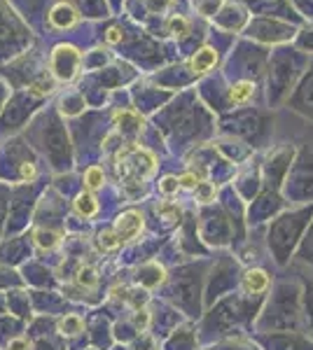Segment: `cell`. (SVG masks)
Returning <instances> with one entry per match:
<instances>
[{
    "instance_id": "obj_9",
    "label": "cell",
    "mask_w": 313,
    "mask_h": 350,
    "mask_svg": "<svg viewBox=\"0 0 313 350\" xmlns=\"http://www.w3.org/2000/svg\"><path fill=\"white\" fill-rule=\"evenodd\" d=\"M171 28H173L175 36H183L187 31V21L185 19H171Z\"/></svg>"
},
{
    "instance_id": "obj_1",
    "label": "cell",
    "mask_w": 313,
    "mask_h": 350,
    "mask_svg": "<svg viewBox=\"0 0 313 350\" xmlns=\"http://www.w3.org/2000/svg\"><path fill=\"white\" fill-rule=\"evenodd\" d=\"M77 59H79L77 52L73 47H68V44L56 47L54 61H52L54 75L59 77V80H71V77L75 75V70H77Z\"/></svg>"
},
{
    "instance_id": "obj_6",
    "label": "cell",
    "mask_w": 313,
    "mask_h": 350,
    "mask_svg": "<svg viewBox=\"0 0 313 350\" xmlns=\"http://www.w3.org/2000/svg\"><path fill=\"white\" fill-rule=\"evenodd\" d=\"M77 211L82 213V215H94L96 211H99V203L94 201V196H89V194H82L77 199Z\"/></svg>"
},
{
    "instance_id": "obj_4",
    "label": "cell",
    "mask_w": 313,
    "mask_h": 350,
    "mask_svg": "<svg viewBox=\"0 0 313 350\" xmlns=\"http://www.w3.org/2000/svg\"><path fill=\"white\" fill-rule=\"evenodd\" d=\"M266 285H269V278H266L264 271H250L246 275V290L258 295V292H264Z\"/></svg>"
},
{
    "instance_id": "obj_5",
    "label": "cell",
    "mask_w": 313,
    "mask_h": 350,
    "mask_svg": "<svg viewBox=\"0 0 313 350\" xmlns=\"http://www.w3.org/2000/svg\"><path fill=\"white\" fill-rule=\"evenodd\" d=\"M213 64H215V52H213V49H201V52L192 59V68H195L197 72H206Z\"/></svg>"
},
{
    "instance_id": "obj_12",
    "label": "cell",
    "mask_w": 313,
    "mask_h": 350,
    "mask_svg": "<svg viewBox=\"0 0 313 350\" xmlns=\"http://www.w3.org/2000/svg\"><path fill=\"white\" fill-rule=\"evenodd\" d=\"M108 40H110V42H117L119 40V31H117V28H112L110 36H108Z\"/></svg>"
},
{
    "instance_id": "obj_10",
    "label": "cell",
    "mask_w": 313,
    "mask_h": 350,
    "mask_svg": "<svg viewBox=\"0 0 313 350\" xmlns=\"http://www.w3.org/2000/svg\"><path fill=\"white\" fill-rule=\"evenodd\" d=\"M162 189L166 191V194H171L173 189H178V180H175V178H166V180L162 183Z\"/></svg>"
},
{
    "instance_id": "obj_3",
    "label": "cell",
    "mask_w": 313,
    "mask_h": 350,
    "mask_svg": "<svg viewBox=\"0 0 313 350\" xmlns=\"http://www.w3.org/2000/svg\"><path fill=\"white\" fill-rule=\"evenodd\" d=\"M49 24L54 28H61V31H64V28H71L77 24V12L71 8V5L61 3V5H56L52 10V14H49Z\"/></svg>"
},
{
    "instance_id": "obj_2",
    "label": "cell",
    "mask_w": 313,
    "mask_h": 350,
    "mask_svg": "<svg viewBox=\"0 0 313 350\" xmlns=\"http://www.w3.org/2000/svg\"><path fill=\"white\" fill-rule=\"evenodd\" d=\"M140 227H143V217L138 215V213H124L122 217H119L117 222V236L119 239H136V234L140 231Z\"/></svg>"
},
{
    "instance_id": "obj_7",
    "label": "cell",
    "mask_w": 313,
    "mask_h": 350,
    "mask_svg": "<svg viewBox=\"0 0 313 350\" xmlns=\"http://www.w3.org/2000/svg\"><path fill=\"white\" fill-rule=\"evenodd\" d=\"M87 185L89 187H101V185H103V171H101L99 166H92L87 171Z\"/></svg>"
},
{
    "instance_id": "obj_11",
    "label": "cell",
    "mask_w": 313,
    "mask_h": 350,
    "mask_svg": "<svg viewBox=\"0 0 313 350\" xmlns=\"http://www.w3.org/2000/svg\"><path fill=\"white\" fill-rule=\"evenodd\" d=\"M21 175H24V178H33V175H36V168L28 166V163H24V168H21Z\"/></svg>"
},
{
    "instance_id": "obj_8",
    "label": "cell",
    "mask_w": 313,
    "mask_h": 350,
    "mask_svg": "<svg viewBox=\"0 0 313 350\" xmlns=\"http://www.w3.org/2000/svg\"><path fill=\"white\" fill-rule=\"evenodd\" d=\"M250 94H253L250 84H238V87H234V92H231V100H234V103H243V100H248Z\"/></svg>"
}]
</instances>
